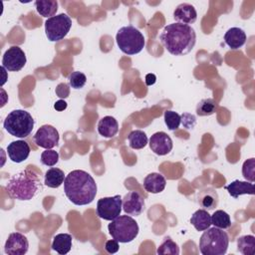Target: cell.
Returning <instances> with one entry per match:
<instances>
[{"label":"cell","instance_id":"cell-1","mask_svg":"<svg viewBox=\"0 0 255 255\" xmlns=\"http://www.w3.org/2000/svg\"><path fill=\"white\" fill-rule=\"evenodd\" d=\"M159 40L167 52L173 56H184L192 51L196 43V34L189 25L171 23L166 25Z\"/></svg>","mask_w":255,"mask_h":255},{"label":"cell","instance_id":"cell-2","mask_svg":"<svg viewBox=\"0 0 255 255\" xmlns=\"http://www.w3.org/2000/svg\"><path fill=\"white\" fill-rule=\"evenodd\" d=\"M97 183L93 176L82 169L72 170L64 181L65 194L75 205L92 203L97 195Z\"/></svg>","mask_w":255,"mask_h":255},{"label":"cell","instance_id":"cell-3","mask_svg":"<svg viewBox=\"0 0 255 255\" xmlns=\"http://www.w3.org/2000/svg\"><path fill=\"white\" fill-rule=\"evenodd\" d=\"M40 178L29 169L22 170L10 177L5 185L8 194L17 200H31L40 189Z\"/></svg>","mask_w":255,"mask_h":255},{"label":"cell","instance_id":"cell-4","mask_svg":"<svg viewBox=\"0 0 255 255\" xmlns=\"http://www.w3.org/2000/svg\"><path fill=\"white\" fill-rule=\"evenodd\" d=\"M229 237L223 229L209 227L199 239V250L202 255H223L227 252Z\"/></svg>","mask_w":255,"mask_h":255},{"label":"cell","instance_id":"cell-5","mask_svg":"<svg viewBox=\"0 0 255 255\" xmlns=\"http://www.w3.org/2000/svg\"><path fill=\"white\" fill-rule=\"evenodd\" d=\"M34 119L29 112L25 110H13L10 112L4 122L3 128L13 136L24 138L30 135L34 128Z\"/></svg>","mask_w":255,"mask_h":255},{"label":"cell","instance_id":"cell-6","mask_svg":"<svg viewBox=\"0 0 255 255\" xmlns=\"http://www.w3.org/2000/svg\"><path fill=\"white\" fill-rule=\"evenodd\" d=\"M116 41L120 50L129 56L141 52L145 45L142 33L131 25L120 28L116 35Z\"/></svg>","mask_w":255,"mask_h":255},{"label":"cell","instance_id":"cell-7","mask_svg":"<svg viewBox=\"0 0 255 255\" xmlns=\"http://www.w3.org/2000/svg\"><path fill=\"white\" fill-rule=\"evenodd\" d=\"M109 234L120 243H129L138 235L137 222L129 215H120L108 225Z\"/></svg>","mask_w":255,"mask_h":255},{"label":"cell","instance_id":"cell-8","mask_svg":"<svg viewBox=\"0 0 255 255\" xmlns=\"http://www.w3.org/2000/svg\"><path fill=\"white\" fill-rule=\"evenodd\" d=\"M72 27V19L65 13L48 18L45 22V33L49 41L59 42L63 40Z\"/></svg>","mask_w":255,"mask_h":255},{"label":"cell","instance_id":"cell-9","mask_svg":"<svg viewBox=\"0 0 255 255\" xmlns=\"http://www.w3.org/2000/svg\"><path fill=\"white\" fill-rule=\"evenodd\" d=\"M123 198L121 195H115L111 197H103L97 202V215L108 221H112L121 215Z\"/></svg>","mask_w":255,"mask_h":255},{"label":"cell","instance_id":"cell-10","mask_svg":"<svg viewBox=\"0 0 255 255\" xmlns=\"http://www.w3.org/2000/svg\"><path fill=\"white\" fill-rule=\"evenodd\" d=\"M60 135L56 128L51 125H44L38 128L33 136L34 142L45 149H52L59 143Z\"/></svg>","mask_w":255,"mask_h":255},{"label":"cell","instance_id":"cell-11","mask_svg":"<svg viewBox=\"0 0 255 255\" xmlns=\"http://www.w3.org/2000/svg\"><path fill=\"white\" fill-rule=\"evenodd\" d=\"M27 59L24 51L18 46H12L3 55L2 66L10 72H18L24 68Z\"/></svg>","mask_w":255,"mask_h":255},{"label":"cell","instance_id":"cell-12","mask_svg":"<svg viewBox=\"0 0 255 255\" xmlns=\"http://www.w3.org/2000/svg\"><path fill=\"white\" fill-rule=\"evenodd\" d=\"M28 249V239L20 232L11 233L4 245V251L8 255H24L27 253Z\"/></svg>","mask_w":255,"mask_h":255},{"label":"cell","instance_id":"cell-13","mask_svg":"<svg viewBox=\"0 0 255 255\" xmlns=\"http://www.w3.org/2000/svg\"><path fill=\"white\" fill-rule=\"evenodd\" d=\"M122 206L128 215L138 216L143 212L145 202L143 197L138 192L129 191L124 196Z\"/></svg>","mask_w":255,"mask_h":255},{"label":"cell","instance_id":"cell-14","mask_svg":"<svg viewBox=\"0 0 255 255\" xmlns=\"http://www.w3.org/2000/svg\"><path fill=\"white\" fill-rule=\"evenodd\" d=\"M149 147L157 155H165L169 153L173 147L172 139L164 131H157L149 138Z\"/></svg>","mask_w":255,"mask_h":255},{"label":"cell","instance_id":"cell-15","mask_svg":"<svg viewBox=\"0 0 255 255\" xmlns=\"http://www.w3.org/2000/svg\"><path fill=\"white\" fill-rule=\"evenodd\" d=\"M30 146L27 141L19 139L11 141L7 145V153L11 161L21 163L25 161L30 154Z\"/></svg>","mask_w":255,"mask_h":255},{"label":"cell","instance_id":"cell-16","mask_svg":"<svg viewBox=\"0 0 255 255\" xmlns=\"http://www.w3.org/2000/svg\"><path fill=\"white\" fill-rule=\"evenodd\" d=\"M173 18L176 23L189 25L193 24L197 18V12L191 4L181 3L176 6L173 11Z\"/></svg>","mask_w":255,"mask_h":255},{"label":"cell","instance_id":"cell-17","mask_svg":"<svg viewBox=\"0 0 255 255\" xmlns=\"http://www.w3.org/2000/svg\"><path fill=\"white\" fill-rule=\"evenodd\" d=\"M197 202L202 207V209L207 211L213 210L217 207L219 202L218 193L212 187H205L198 192Z\"/></svg>","mask_w":255,"mask_h":255},{"label":"cell","instance_id":"cell-18","mask_svg":"<svg viewBox=\"0 0 255 255\" xmlns=\"http://www.w3.org/2000/svg\"><path fill=\"white\" fill-rule=\"evenodd\" d=\"M166 185L165 177L161 173L151 172L143 179V188L149 193H160L164 190Z\"/></svg>","mask_w":255,"mask_h":255},{"label":"cell","instance_id":"cell-19","mask_svg":"<svg viewBox=\"0 0 255 255\" xmlns=\"http://www.w3.org/2000/svg\"><path fill=\"white\" fill-rule=\"evenodd\" d=\"M225 189L228 191L229 195L233 198H238L242 194H250L254 195L255 187L254 183L250 181H241V180H234L230 182L228 185L225 186Z\"/></svg>","mask_w":255,"mask_h":255},{"label":"cell","instance_id":"cell-20","mask_svg":"<svg viewBox=\"0 0 255 255\" xmlns=\"http://www.w3.org/2000/svg\"><path fill=\"white\" fill-rule=\"evenodd\" d=\"M224 41L226 45L232 49L237 50L241 48L246 42V34L243 29L238 27H232L224 34Z\"/></svg>","mask_w":255,"mask_h":255},{"label":"cell","instance_id":"cell-21","mask_svg":"<svg viewBox=\"0 0 255 255\" xmlns=\"http://www.w3.org/2000/svg\"><path fill=\"white\" fill-rule=\"evenodd\" d=\"M119 131V124L114 117L106 116L98 123V132L106 138L114 137Z\"/></svg>","mask_w":255,"mask_h":255},{"label":"cell","instance_id":"cell-22","mask_svg":"<svg viewBox=\"0 0 255 255\" xmlns=\"http://www.w3.org/2000/svg\"><path fill=\"white\" fill-rule=\"evenodd\" d=\"M73 237L68 233H60L54 236L52 242V249L61 255H65L70 252L72 248Z\"/></svg>","mask_w":255,"mask_h":255},{"label":"cell","instance_id":"cell-23","mask_svg":"<svg viewBox=\"0 0 255 255\" xmlns=\"http://www.w3.org/2000/svg\"><path fill=\"white\" fill-rule=\"evenodd\" d=\"M190 223L197 231H204L211 225V215L205 209H198L191 215Z\"/></svg>","mask_w":255,"mask_h":255},{"label":"cell","instance_id":"cell-24","mask_svg":"<svg viewBox=\"0 0 255 255\" xmlns=\"http://www.w3.org/2000/svg\"><path fill=\"white\" fill-rule=\"evenodd\" d=\"M65 178V173L62 169L52 167L46 171L44 183L50 188H58L64 183Z\"/></svg>","mask_w":255,"mask_h":255},{"label":"cell","instance_id":"cell-25","mask_svg":"<svg viewBox=\"0 0 255 255\" xmlns=\"http://www.w3.org/2000/svg\"><path fill=\"white\" fill-rule=\"evenodd\" d=\"M35 7L41 16L51 18L58 11V2L56 0H38L35 2Z\"/></svg>","mask_w":255,"mask_h":255},{"label":"cell","instance_id":"cell-26","mask_svg":"<svg viewBox=\"0 0 255 255\" xmlns=\"http://www.w3.org/2000/svg\"><path fill=\"white\" fill-rule=\"evenodd\" d=\"M128 139L129 147H131L132 149H141L145 147V145L148 142L146 133L140 129L130 131L128 136Z\"/></svg>","mask_w":255,"mask_h":255},{"label":"cell","instance_id":"cell-27","mask_svg":"<svg viewBox=\"0 0 255 255\" xmlns=\"http://www.w3.org/2000/svg\"><path fill=\"white\" fill-rule=\"evenodd\" d=\"M237 250L243 255H253L255 252V237L243 235L237 239Z\"/></svg>","mask_w":255,"mask_h":255},{"label":"cell","instance_id":"cell-28","mask_svg":"<svg viewBox=\"0 0 255 255\" xmlns=\"http://www.w3.org/2000/svg\"><path fill=\"white\" fill-rule=\"evenodd\" d=\"M211 224L220 229H227L231 226V219L227 212L219 209L211 215Z\"/></svg>","mask_w":255,"mask_h":255},{"label":"cell","instance_id":"cell-29","mask_svg":"<svg viewBox=\"0 0 255 255\" xmlns=\"http://www.w3.org/2000/svg\"><path fill=\"white\" fill-rule=\"evenodd\" d=\"M217 105L213 99L207 98L201 100L196 106V114L199 117H206L211 116L215 113Z\"/></svg>","mask_w":255,"mask_h":255},{"label":"cell","instance_id":"cell-30","mask_svg":"<svg viewBox=\"0 0 255 255\" xmlns=\"http://www.w3.org/2000/svg\"><path fill=\"white\" fill-rule=\"evenodd\" d=\"M156 252L159 255H178L179 247L172 239L165 237L162 243L157 247Z\"/></svg>","mask_w":255,"mask_h":255},{"label":"cell","instance_id":"cell-31","mask_svg":"<svg viewBox=\"0 0 255 255\" xmlns=\"http://www.w3.org/2000/svg\"><path fill=\"white\" fill-rule=\"evenodd\" d=\"M164 123L169 130H176L181 124V117L174 111L164 112Z\"/></svg>","mask_w":255,"mask_h":255},{"label":"cell","instance_id":"cell-32","mask_svg":"<svg viewBox=\"0 0 255 255\" xmlns=\"http://www.w3.org/2000/svg\"><path fill=\"white\" fill-rule=\"evenodd\" d=\"M68 80H69L70 86L73 89L79 90V89L84 88V86L86 85L87 77H86V75L84 73L79 72V71H75V72H72L69 75V79Z\"/></svg>","mask_w":255,"mask_h":255},{"label":"cell","instance_id":"cell-33","mask_svg":"<svg viewBox=\"0 0 255 255\" xmlns=\"http://www.w3.org/2000/svg\"><path fill=\"white\" fill-rule=\"evenodd\" d=\"M40 160L46 166H54L59 161V153L54 149H45L41 153Z\"/></svg>","mask_w":255,"mask_h":255},{"label":"cell","instance_id":"cell-34","mask_svg":"<svg viewBox=\"0 0 255 255\" xmlns=\"http://www.w3.org/2000/svg\"><path fill=\"white\" fill-rule=\"evenodd\" d=\"M242 174L247 181L254 182L255 180V158L251 157L244 161L242 165Z\"/></svg>","mask_w":255,"mask_h":255},{"label":"cell","instance_id":"cell-35","mask_svg":"<svg viewBox=\"0 0 255 255\" xmlns=\"http://www.w3.org/2000/svg\"><path fill=\"white\" fill-rule=\"evenodd\" d=\"M181 123L183 125V127H185V128H192L195 126V117L191 114H182L181 116Z\"/></svg>","mask_w":255,"mask_h":255},{"label":"cell","instance_id":"cell-36","mask_svg":"<svg viewBox=\"0 0 255 255\" xmlns=\"http://www.w3.org/2000/svg\"><path fill=\"white\" fill-rule=\"evenodd\" d=\"M56 94L58 97L62 98V99H65L67 97H69L70 95V89H69V86L65 83H61L57 86L56 88Z\"/></svg>","mask_w":255,"mask_h":255},{"label":"cell","instance_id":"cell-37","mask_svg":"<svg viewBox=\"0 0 255 255\" xmlns=\"http://www.w3.org/2000/svg\"><path fill=\"white\" fill-rule=\"evenodd\" d=\"M119 242L115 239H112V240H108L105 244V249L108 253L110 254H114V253H117L119 251Z\"/></svg>","mask_w":255,"mask_h":255},{"label":"cell","instance_id":"cell-38","mask_svg":"<svg viewBox=\"0 0 255 255\" xmlns=\"http://www.w3.org/2000/svg\"><path fill=\"white\" fill-rule=\"evenodd\" d=\"M54 108H55V110H57V111H59V112L64 111V110L67 109V103H66L64 100H59V101H57V102L55 103Z\"/></svg>","mask_w":255,"mask_h":255},{"label":"cell","instance_id":"cell-39","mask_svg":"<svg viewBox=\"0 0 255 255\" xmlns=\"http://www.w3.org/2000/svg\"><path fill=\"white\" fill-rule=\"evenodd\" d=\"M155 80H156V77L153 74H147L145 77V83L147 86L153 85L155 83Z\"/></svg>","mask_w":255,"mask_h":255}]
</instances>
